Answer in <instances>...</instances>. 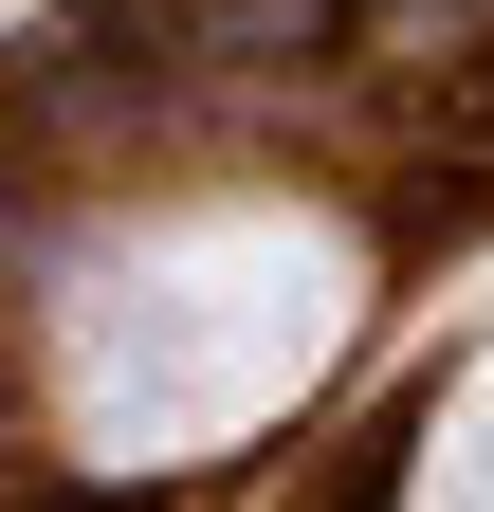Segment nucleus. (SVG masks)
Returning a JSON list of instances; mask_svg holds the SVG:
<instances>
[{
	"instance_id": "obj_1",
	"label": "nucleus",
	"mask_w": 494,
	"mask_h": 512,
	"mask_svg": "<svg viewBox=\"0 0 494 512\" xmlns=\"http://www.w3.org/2000/svg\"><path fill=\"white\" fill-rule=\"evenodd\" d=\"M312 19H348V0H165V37H312Z\"/></svg>"
}]
</instances>
